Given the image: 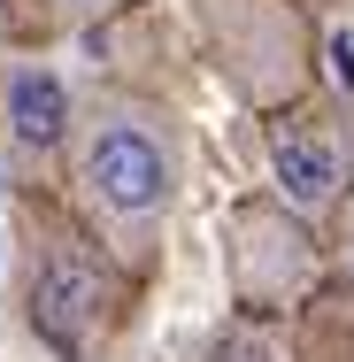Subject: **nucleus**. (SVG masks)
Returning a JSON list of instances; mask_svg holds the SVG:
<instances>
[{
    "label": "nucleus",
    "instance_id": "obj_1",
    "mask_svg": "<svg viewBox=\"0 0 354 362\" xmlns=\"http://www.w3.org/2000/svg\"><path fill=\"white\" fill-rule=\"evenodd\" d=\"M70 201L77 216L100 231V247L146 278L162 262V239L177 216V193H185V139H177V116L154 108L139 93H93L77 108L70 132Z\"/></svg>",
    "mask_w": 354,
    "mask_h": 362
},
{
    "label": "nucleus",
    "instance_id": "obj_2",
    "mask_svg": "<svg viewBox=\"0 0 354 362\" xmlns=\"http://www.w3.org/2000/svg\"><path fill=\"white\" fill-rule=\"evenodd\" d=\"M124 262L100 247L93 223H39L31 239V286H23V316L31 332L62 362H93L116 339L124 316Z\"/></svg>",
    "mask_w": 354,
    "mask_h": 362
},
{
    "label": "nucleus",
    "instance_id": "obj_3",
    "mask_svg": "<svg viewBox=\"0 0 354 362\" xmlns=\"http://www.w3.org/2000/svg\"><path fill=\"white\" fill-rule=\"evenodd\" d=\"M223 247H231V300L254 316H278L316 286V231L285 201H239Z\"/></svg>",
    "mask_w": 354,
    "mask_h": 362
},
{
    "label": "nucleus",
    "instance_id": "obj_4",
    "mask_svg": "<svg viewBox=\"0 0 354 362\" xmlns=\"http://www.w3.org/2000/svg\"><path fill=\"white\" fill-rule=\"evenodd\" d=\"M201 16H208V39H216V54H223V70H231V85L247 100L293 108L300 62H308L300 16L285 0H201Z\"/></svg>",
    "mask_w": 354,
    "mask_h": 362
},
{
    "label": "nucleus",
    "instance_id": "obj_5",
    "mask_svg": "<svg viewBox=\"0 0 354 362\" xmlns=\"http://www.w3.org/2000/svg\"><path fill=\"white\" fill-rule=\"evenodd\" d=\"M270 177L278 201L308 223H331L354 193V146L331 108H278L270 116Z\"/></svg>",
    "mask_w": 354,
    "mask_h": 362
},
{
    "label": "nucleus",
    "instance_id": "obj_6",
    "mask_svg": "<svg viewBox=\"0 0 354 362\" xmlns=\"http://www.w3.org/2000/svg\"><path fill=\"white\" fill-rule=\"evenodd\" d=\"M70 132H77V108H70V85L47 70V62H31V54H16V62H0V146H8V162H54V154H70Z\"/></svg>",
    "mask_w": 354,
    "mask_h": 362
},
{
    "label": "nucleus",
    "instance_id": "obj_7",
    "mask_svg": "<svg viewBox=\"0 0 354 362\" xmlns=\"http://www.w3.org/2000/svg\"><path fill=\"white\" fill-rule=\"evenodd\" d=\"M201 362H293V347H285V332L270 324V316H254V308H231V316L208 332Z\"/></svg>",
    "mask_w": 354,
    "mask_h": 362
},
{
    "label": "nucleus",
    "instance_id": "obj_8",
    "mask_svg": "<svg viewBox=\"0 0 354 362\" xmlns=\"http://www.w3.org/2000/svg\"><path fill=\"white\" fill-rule=\"evenodd\" d=\"M124 0H54V16L62 23H100V16H116Z\"/></svg>",
    "mask_w": 354,
    "mask_h": 362
},
{
    "label": "nucleus",
    "instance_id": "obj_9",
    "mask_svg": "<svg viewBox=\"0 0 354 362\" xmlns=\"http://www.w3.org/2000/svg\"><path fill=\"white\" fill-rule=\"evenodd\" d=\"M324 54H331V85H339V93H354V39H331Z\"/></svg>",
    "mask_w": 354,
    "mask_h": 362
},
{
    "label": "nucleus",
    "instance_id": "obj_10",
    "mask_svg": "<svg viewBox=\"0 0 354 362\" xmlns=\"http://www.w3.org/2000/svg\"><path fill=\"white\" fill-rule=\"evenodd\" d=\"M331 223H339V262H347V278H354V193H347V209H339Z\"/></svg>",
    "mask_w": 354,
    "mask_h": 362
}]
</instances>
